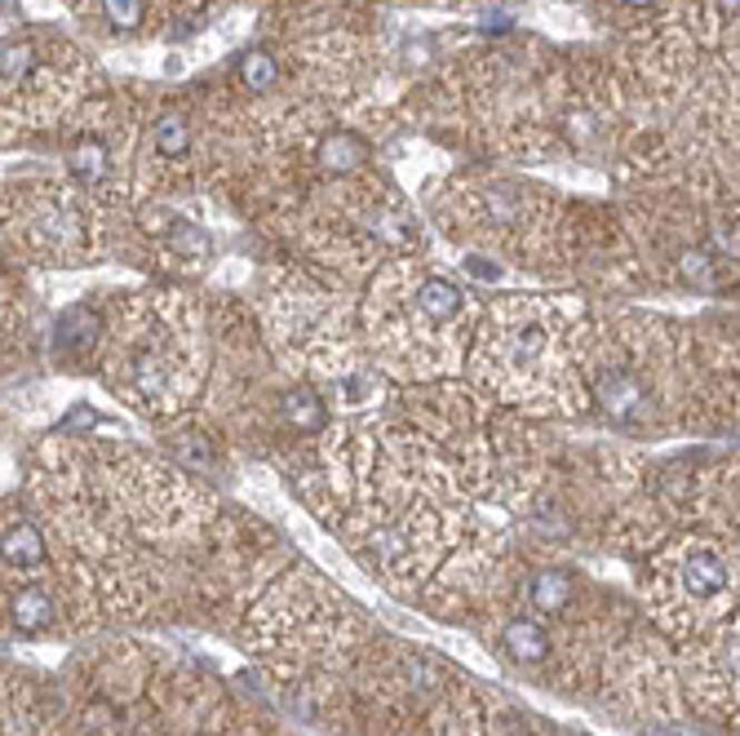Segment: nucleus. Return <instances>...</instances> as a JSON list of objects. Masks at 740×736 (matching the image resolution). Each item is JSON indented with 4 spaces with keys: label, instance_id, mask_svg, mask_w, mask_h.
Wrapping results in <instances>:
<instances>
[{
    "label": "nucleus",
    "instance_id": "nucleus-1",
    "mask_svg": "<svg viewBox=\"0 0 740 736\" xmlns=\"http://www.w3.org/2000/svg\"><path fill=\"white\" fill-rule=\"evenodd\" d=\"M594 404H599L612 421H634V417H643V408H648V390H643V381H639L634 372L608 368V372L594 377Z\"/></svg>",
    "mask_w": 740,
    "mask_h": 736
},
{
    "label": "nucleus",
    "instance_id": "nucleus-2",
    "mask_svg": "<svg viewBox=\"0 0 740 736\" xmlns=\"http://www.w3.org/2000/svg\"><path fill=\"white\" fill-rule=\"evenodd\" d=\"M102 334V320L93 307H67L53 325V351L58 356H84Z\"/></svg>",
    "mask_w": 740,
    "mask_h": 736
},
{
    "label": "nucleus",
    "instance_id": "nucleus-3",
    "mask_svg": "<svg viewBox=\"0 0 740 736\" xmlns=\"http://www.w3.org/2000/svg\"><path fill=\"white\" fill-rule=\"evenodd\" d=\"M364 160H369V142L360 133H351V129H333L320 142V169L324 173H356Z\"/></svg>",
    "mask_w": 740,
    "mask_h": 736
},
{
    "label": "nucleus",
    "instance_id": "nucleus-4",
    "mask_svg": "<svg viewBox=\"0 0 740 736\" xmlns=\"http://www.w3.org/2000/svg\"><path fill=\"white\" fill-rule=\"evenodd\" d=\"M4 564L9 568H36V564H44V537H40L36 524L18 519V524L4 528Z\"/></svg>",
    "mask_w": 740,
    "mask_h": 736
},
{
    "label": "nucleus",
    "instance_id": "nucleus-5",
    "mask_svg": "<svg viewBox=\"0 0 740 736\" xmlns=\"http://www.w3.org/2000/svg\"><path fill=\"white\" fill-rule=\"evenodd\" d=\"M501 648L514 657V662H541L546 653H550V635L537 626V621H528V617H519V621H510L506 630H501Z\"/></svg>",
    "mask_w": 740,
    "mask_h": 736
},
{
    "label": "nucleus",
    "instance_id": "nucleus-6",
    "mask_svg": "<svg viewBox=\"0 0 740 736\" xmlns=\"http://www.w3.org/2000/svg\"><path fill=\"white\" fill-rule=\"evenodd\" d=\"M461 289L452 285V280H443V276H430V280H421L417 285V307L434 320V325H443V320H452L457 311H461Z\"/></svg>",
    "mask_w": 740,
    "mask_h": 736
},
{
    "label": "nucleus",
    "instance_id": "nucleus-7",
    "mask_svg": "<svg viewBox=\"0 0 740 736\" xmlns=\"http://www.w3.org/2000/svg\"><path fill=\"white\" fill-rule=\"evenodd\" d=\"M683 586L692 590V595H719L723 586H728V568H723V559L719 555H710V550H697V555H688L683 559Z\"/></svg>",
    "mask_w": 740,
    "mask_h": 736
},
{
    "label": "nucleus",
    "instance_id": "nucleus-8",
    "mask_svg": "<svg viewBox=\"0 0 740 736\" xmlns=\"http://www.w3.org/2000/svg\"><path fill=\"white\" fill-rule=\"evenodd\" d=\"M9 613H13V626H18L22 635H36V630L49 626V617H53V599H49L44 586H22V590L13 595V604H9Z\"/></svg>",
    "mask_w": 740,
    "mask_h": 736
},
{
    "label": "nucleus",
    "instance_id": "nucleus-9",
    "mask_svg": "<svg viewBox=\"0 0 740 736\" xmlns=\"http://www.w3.org/2000/svg\"><path fill=\"white\" fill-rule=\"evenodd\" d=\"M236 76H240V84L244 89H253V93H267L276 80H280V62H276V53L271 49H244L240 58H236Z\"/></svg>",
    "mask_w": 740,
    "mask_h": 736
},
{
    "label": "nucleus",
    "instance_id": "nucleus-10",
    "mask_svg": "<svg viewBox=\"0 0 740 736\" xmlns=\"http://www.w3.org/2000/svg\"><path fill=\"white\" fill-rule=\"evenodd\" d=\"M284 417H289V426L293 430H307V435H316V430H324V399L311 390V386H293L289 395H284Z\"/></svg>",
    "mask_w": 740,
    "mask_h": 736
},
{
    "label": "nucleus",
    "instance_id": "nucleus-11",
    "mask_svg": "<svg viewBox=\"0 0 740 736\" xmlns=\"http://www.w3.org/2000/svg\"><path fill=\"white\" fill-rule=\"evenodd\" d=\"M528 599H532V608H541V613H563L568 599H572V577L559 573V568H546V573L532 577Z\"/></svg>",
    "mask_w": 740,
    "mask_h": 736
},
{
    "label": "nucleus",
    "instance_id": "nucleus-12",
    "mask_svg": "<svg viewBox=\"0 0 740 736\" xmlns=\"http://www.w3.org/2000/svg\"><path fill=\"white\" fill-rule=\"evenodd\" d=\"M67 169H71L84 187H98V182L107 178V142H98V138L76 142V147L67 151Z\"/></svg>",
    "mask_w": 740,
    "mask_h": 736
},
{
    "label": "nucleus",
    "instance_id": "nucleus-13",
    "mask_svg": "<svg viewBox=\"0 0 740 736\" xmlns=\"http://www.w3.org/2000/svg\"><path fill=\"white\" fill-rule=\"evenodd\" d=\"M164 236H169V249H173L178 258H187V262H204V258L213 253L209 231H204V227H196V222H187V218H173Z\"/></svg>",
    "mask_w": 740,
    "mask_h": 736
},
{
    "label": "nucleus",
    "instance_id": "nucleus-14",
    "mask_svg": "<svg viewBox=\"0 0 740 736\" xmlns=\"http://www.w3.org/2000/svg\"><path fill=\"white\" fill-rule=\"evenodd\" d=\"M156 151L160 156H169V160H182L187 151H191V129H187V120L182 116H160L156 120Z\"/></svg>",
    "mask_w": 740,
    "mask_h": 736
},
{
    "label": "nucleus",
    "instance_id": "nucleus-15",
    "mask_svg": "<svg viewBox=\"0 0 740 736\" xmlns=\"http://www.w3.org/2000/svg\"><path fill=\"white\" fill-rule=\"evenodd\" d=\"M679 276L692 285V289H714L719 285V262L710 249H683L679 253Z\"/></svg>",
    "mask_w": 740,
    "mask_h": 736
},
{
    "label": "nucleus",
    "instance_id": "nucleus-16",
    "mask_svg": "<svg viewBox=\"0 0 740 736\" xmlns=\"http://www.w3.org/2000/svg\"><path fill=\"white\" fill-rule=\"evenodd\" d=\"M31 71V44L27 40H4L0 49V80L4 84H22Z\"/></svg>",
    "mask_w": 740,
    "mask_h": 736
},
{
    "label": "nucleus",
    "instance_id": "nucleus-17",
    "mask_svg": "<svg viewBox=\"0 0 740 736\" xmlns=\"http://www.w3.org/2000/svg\"><path fill=\"white\" fill-rule=\"evenodd\" d=\"M372 236H381L386 245H412V222L403 213H372Z\"/></svg>",
    "mask_w": 740,
    "mask_h": 736
},
{
    "label": "nucleus",
    "instance_id": "nucleus-18",
    "mask_svg": "<svg viewBox=\"0 0 740 736\" xmlns=\"http://www.w3.org/2000/svg\"><path fill=\"white\" fill-rule=\"evenodd\" d=\"M102 13H107V22H111L116 31H133V27L142 22L147 4H142V0H102Z\"/></svg>",
    "mask_w": 740,
    "mask_h": 736
},
{
    "label": "nucleus",
    "instance_id": "nucleus-19",
    "mask_svg": "<svg viewBox=\"0 0 740 736\" xmlns=\"http://www.w3.org/2000/svg\"><path fill=\"white\" fill-rule=\"evenodd\" d=\"M510 347H514V356H519V360H532V356L546 347V334H541V325H523V329H514Z\"/></svg>",
    "mask_w": 740,
    "mask_h": 736
},
{
    "label": "nucleus",
    "instance_id": "nucleus-20",
    "mask_svg": "<svg viewBox=\"0 0 740 736\" xmlns=\"http://www.w3.org/2000/svg\"><path fill=\"white\" fill-rule=\"evenodd\" d=\"M714 249H719V258H740V227L723 222V227L714 231Z\"/></svg>",
    "mask_w": 740,
    "mask_h": 736
},
{
    "label": "nucleus",
    "instance_id": "nucleus-21",
    "mask_svg": "<svg viewBox=\"0 0 740 736\" xmlns=\"http://www.w3.org/2000/svg\"><path fill=\"white\" fill-rule=\"evenodd\" d=\"M466 271H470L474 280H488V285H492V280H501V267H492V262H488V258H479V253H470V258H466Z\"/></svg>",
    "mask_w": 740,
    "mask_h": 736
},
{
    "label": "nucleus",
    "instance_id": "nucleus-22",
    "mask_svg": "<svg viewBox=\"0 0 740 736\" xmlns=\"http://www.w3.org/2000/svg\"><path fill=\"white\" fill-rule=\"evenodd\" d=\"M93 421H98V412H93V408H71L62 426H93Z\"/></svg>",
    "mask_w": 740,
    "mask_h": 736
},
{
    "label": "nucleus",
    "instance_id": "nucleus-23",
    "mask_svg": "<svg viewBox=\"0 0 740 736\" xmlns=\"http://www.w3.org/2000/svg\"><path fill=\"white\" fill-rule=\"evenodd\" d=\"M714 4H719L723 18H740V0H714Z\"/></svg>",
    "mask_w": 740,
    "mask_h": 736
},
{
    "label": "nucleus",
    "instance_id": "nucleus-24",
    "mask_svg": "<svg viewBox=\"0 0 740 736\" xmlns=\"http://www.w3.org/2000/svg\"><path fill=\"white\" fill-rule=\"evenodd\" d=\"M728 666H732V670L740 675V639H732V644H728Z\"/></svg>",
    "mask_w": 740,
    "mask_h": 736
},
{
    "label": "nucleus",
    "instance_id": "nucleus-25",
    "mask_svg": "<svg viewBox=\"0 0 740 736\" xmlns=\"http://www.w3.org/2000/svg\"><path fill=\"white\" fill-rule=\"evenodd\" d=\"M626 4H634V9H648V4H657V0H626Z\"/></svg>",
    "mask_w": 740,
    "mask_h": 736
},
{
    "label": "nucleus",
    "instance_id": "nucleus-26",
    "mask_svg": "<svg viewBox=\"0 0 740 736\" xmlns=\"http://www.w3.org/2000/svg\"><path fill=\"white\" fill-rule=\"evenodd\" d=\"M737 736H740V733H737Z\"/></svg>",
    "mask_w": 740,
    "mask_h": 736
}]
</instances>
